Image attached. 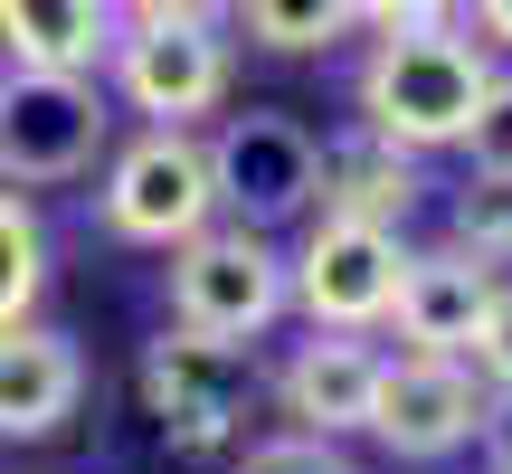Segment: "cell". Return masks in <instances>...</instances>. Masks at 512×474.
Masks as SVG:
<instances>
[{"label": "cell", "mask_w": 512, "mask_h": 474, "mask_svg": "<svg viewBox=\"0 0 512 474\" xmlns=\"http://www.w3.org/2000/svg\"><path fill=\"white\" fill-rule=\"evenodd\" d=\"M114 143L105 76H0V190H57L86 181Z\"/></svg>", "instance_id": "cell-5"}, {"label": "cell", "mask_w": 512, "mask_h": 474, "mask_svg": "<svg viewBox=\"0 0 512 474\" xmlns=\"http://www.w3.org/2000/svg\"><path fill=\"white\" fill-rule=\"evenodd\" d=\"M446 247H465L475 266H512V181H494V171H475V181L456 190V219H446Z\"/></svg>", "instance_id": "cell-17"}, {"label": "cell", "mask_w": 512, "mask_h": 474, "mask_svg": "<svg viewBox=\"0 0 512 474\" xmlns=\"http://www.w3.org/2000/svg\"><path fill=\"white\" fill-rule=\"evenodd\" d=\"M86 408V351L57 323H10L0 332V437L38 446Z\"/></svg>", "instance_id": "cell-12"}, {"label": "cell", "mask_w": 512, "mask_h": 474, "mask_svg": "<svg viewBox=\"0 0 512 474\" xmlns=\"http://www.w3.org/2000/svg\"><path fill=\"white\" fill-rule=\"evenodd\" d=\"M408 275V237L399 228H351V219H313L304 247L285 256V294L313 332H380Z\"/></svg>", "instance_id": "cell-8"}, {"label": "cell", "mask_w": 512, "mask_h": 474, "mask_svg": "<svg viewBox=\"0 0 512 474\" xmlns=\"http://www.w3.org/2000/svg\"><path fill=\"white\" fill-rule=\"evenodd\" d=\"M38 294H48V228L19 190H0V332L38 323Z\"/></svg>", "instance_id": "cell-16"}, {"label": "cell", "mask_w": 512, "mask_h": 474, "mask_svg": "<svg viewBox=\"0 0 512 474\" xmlns=\"http://www.w3.org/2000/svg\"><path fill=\"white\" fill-rule=\"evenodd\" d=\"M380 361L389 351H370V332H304V342L275 361V408H285V427H304V437H361L370 427V389H380Z\"/></svg>", "instance_id": "cell-10"}, {"label": "cell", "mask_w": 512, "mask_h": 474, "mask_svg": "<svg viewBox=\"0 0 512 474\" xmlns=\"http://www.w3.org/2000/svg\"><path fill=\"white\" fill-rule=\"evenodd\" d=\"M313 171H323V143L275 105H247L209 133V190H219V219H238V228L275 237V228L313 219Z\"/></svg>", "instance_id": "cell-7"}, {"label": "cell", "mask_w": 512, "mask_h": 474, "mask_svg": "<svg viewBox=\"0 0 512 474\" xmlns=\"http://www.w3.org/2000/svg\"><path fill=\"white\" fill-rule=\"evenodd\" d=\"M494 48H484L475 29H389L370 38L361 76H351V105H361V133H380V143L399 152H446L475 133L484 95H494Z\"/></svg>", "instance_id": "cell-1"}, {"label": "cell", "mask_w": 512, "mask_h": 474, "mask_svg": "<svg viewBox=\"0 0 512 474\" xmlns=\"http://www.w3.org/2000/svg\"><path fill=\"white\" fill-rule=\"evenodd\" d=\"M475 437H484V465L512 474V389H494V399H484V427H475Z\"/></svg>", "instance_id": "cell-22"}, {"label": "cell", "mask_w": 512, "mask_h": 474, "mask_svg": "<svg viewBox=\"0 0 512 474\" xmlns=\"http://www.w3.org/2000/svg\"><path fill=\"white\" fill-rule=\"evenodd\" d=\"M238 10V38L266 57H323L361 29V0H228Z\"/></svg>", "instance_id": "cell-15"}, {"label": "cell", "mask_w": 512, "mask_h": 474, "mask_svg": "<svg viewBox=\"0 0 512 474\" xmlns=\"http://www.w3.org/2000/svg\"><path fill=\"white\" fill-rule=\"evenodd\" d=\"M465 361H475V380H484V389H512V275L494 285V304H484V332H475V351H465Z\"/></svg>", "instance_id": "cell-20"}, {"label": "cell", "mask_w": 512, "mask_h": 474, "mask_svg": "<svg viewBox=\"0 0 512 474\" xmlns=\"http://www.w3.org/2000/svg\"><path fill=\"white\" fill-rule=\"evenodd\" d=\"M475 29H484V48H512V0H475Z\"/></svg>", "instance_id": "cell-23"}, {"label": "cell", "mask_w": 512, "mask_h": 474, "mask_svg": "<svg viewBox=\"0 0 512 474\" xmlns=\"http://www.w3.org/2000/svg\"><path fill=\"white\" fill-rule=\"evenodd\" d=\"M124 10L114 0H0V57L29 76H105Z\"/></svg>", "instance_id": "cell-14"}, {"label": "cell", "mask_w": 512, "mask_h": 474, "mask_svg": "<svg viewBox=\"0 0 512 474\" xmlns=\"http://www.w3.org/2000/svg\"><path fill=\"white\" fill-rule=\"evenodd\" d=\"M228 474H361L342 456L332 437H304V427H275V437H256V446H238L228 456Z\"/></svg>", "instance_id": "cell-18"}, {"label": "cell", "mask_w": 512, "mask_h": 474, "mask_svg": "<svg viewBox=\"0 0 512 474\" xmlns=\"http://www.w3.org/2000/svg\"><path fill=\"white\" fill-rule=\"evenodd\" d=\"M162 294H171V323L209 332V342H266L294 313L285 247L266 228H238V219H209L200 237H181L162 266Z\"/></svg>", "instance_id": "cell-3"}, {"label": "cell", "mask_w": 512, "mask_h": 474, "mask_svg": "<svg viewBox=\"0 0 512 474\" xmlns=\"http://www.w3.org/2000/svg\"><path fill=\"white\" fill-rule=\"evenodd\" d=\"M465 152H475V171H494V181H512V76H494V95H484L475 133H465Z\"/></svg>", "instance_id": "cell-19"}, {"label": "cell", "mask_w": 512, "mask_h": 474, "mask_svg": "<svg viewBox=\"0 0 512 474\" xmlns=\"http://www.w3.org/2000/svg\"><path fill=\"white\" fill-rule=\"evenodd\" d=\"M465 0H361V29H446V19H456Z\"/></svg>", "instance_id": "cell-21"}, {"label": "cell", "mask_w": 512, "mask_h": 474, "mask_svg": "<svg viewBox=\"0 0 512 474\" xmlns=\"http://www.w3.org/2000/svg\"><path fill=\"white\" fill-rule=\"evenodd\" d=\"M105 76H114V95H124L143 124H181L190 133L200 114L228 105L238 38H228L219 10H143V19H124Z\"/></svg>", "instance_id": "cell-4"}, {"label": "cell", "mask_w": 512, "mask_h": 474, "mask_svg": "<svg viewBox=\"0 0 512 474\" xmlns=\"http://www.w3.org/2000/svg\"><path fill=\"white\" fill-rule=\"evenodd\" d=\"M133 389H143V418L171 437V456H238L247 437V399H256V342H209V332L162 323V342H143L133 361Z\"/></svg>", "instance_id": "cell-2"}, {"label": "cell", "mask_w": 512, "mask_h": 474, "mask_svg": "<svg viewBox=\"0 0 512 474\" xmlns=\"http://www.w3.org/2000/svg\"><path fill=\"white\" fill-rule=\"evenodd\" d=\"M95 209H105V228L124 237V247H181V237H200L219 219V190H209V143L181 124H143L133 143L105 152V190H95Z\"/></svg>", "instance_id": "cell-6"}, {"label": "cell", "mask_w": 512, "mask_h": 474, "mask_svg": "<svg viewBox=\"0 0 512 474\" xmlns=\"http://www.w3.org/2000/svg\"><path fill=\"white\" fill-rule=\"evenodd\" d=\"M484 399H494V389L475 380V361H418V351H399V361H380L361 437H380L399 465H437V456H456V446H475Z\"/></svg>", "instance_id": "cell-9"}, {"label": "cell", "mask_w": 512, "mask_h": 474, "mask_svg": "<svg viewBox=\"0 0 512 474\" xmlns=\"http://www.w3.org/2000/svg\"><path fill=\"white\" fill-rule=\"evenodd\" d=\"M124 19H143V10H219V0H114Z\"/></svg>", "instance_id": "cell-24"}, {"label": "cell", "mask_w": 512, "mask_h": 474, "mask_svg": "<svg viewBox=\"0 0 512 474\" xmlns=\"http://www.w3.org/2000/svg\"><path fill=\"white\" fill-rule=\"evenodd\" d=\"M418 152L380 143V133L351 124L342 143H323V171H313V219H351V228H408L418 209Z\"/></svg>", "instance_id": "cell-13"}, {"label": "cell", "mask_w": 512, "mask_h": 474, "mask_svg": "<svg viewBox=\"0 0 512 474\" xmlns=\"http://www.w3.org/2000/svg\"><path fill=\"white\" fill-rule=\"evenodd\" d=\"M503 275L475 266L465 247H408V275H399V304H389V332L399 351L418 361H465L484 332V304H494Z\"/></svg>", "instance_id": "cell-11"}]
</instances>
